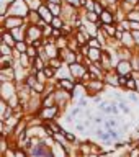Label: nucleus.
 I'll use <instances>...</instances> for the list:
<instances>
[{
    "label": "nucleus",
    "instance_id": "nucleus-27",
    "mask_svg": "<svg viewBox=\"0 0 139 157\" xmlns=\"http://www.w3.org/2000/svg\"><path fill=\"white\" fill-rule=\"evenodd\" d=\"M136 93H137V92H133V90H129V92H128V97H129V100H131V101L139 103V98H137Z\"/></svg>",
    "mask_w": 139,
    "mask_h": 157
},
{
    "label": "nucleus",
    "instance_id": "nucleus-35",
    "mask_svg": "<svg viewBox=\"0 0 139 157\" xmlns=\"http://www.w3.org/2000/svg\"><path fill=\"white\" fill-rule=\"evenodd\" d=\"M74 118H75V116H72V115H69V116L66 118V123H74Z\"/></svg>",
    "mask_w": 139,
    "mask_h": 157
},
{
    "label": "nucleus",
    "instance_id": "nucleus-7",
    "mask_svg": "<svg viewBox=\"0 0 139 157\" xmlns=\"http://www.w3.org/2000/svg\"><path fill=\"white\" fill-rule=\"evenodd\" d=\"M17 82L15 80H7V82H0V93H2V98L8 100L13 93H17Z\"/></svg>",
    "mask_w": 139,
    "mask_h": 157
},
{
    "label": "nucleus",
    "instance_id": "nucleus-19",
    "mask_svg": "<svg viewBox=\"0 0 139 157\" xmlns=\"http://www.w3.org/2000/svg\"><path fill=\"white\" fill-rule=\"evenodd\" d=\"M51 25H52V28H59V29H61L64 25H66V20H64L62 17H54Z\"/></svg>",
    "mask_w": 139,
    "mask_h": 157
},
{
    "label": "nucleus",
    "instance_id": "nucleus-28",
    "mask_svg": "<svg viewBox=\"0 0 139 157\" xmlns=\"http://www.w3.org/2000/svg\"><path fill=\"white\" fill-rule=\"evenodd\" d=\"M79 113H82V106H80V105L74 106V108H72V111H71V115H72V116H77Z\"/></svg>",
    "mask_w": 139,
    "mask_h": 157
},
{
    "label": "nucleus",
    "instance_id": "nucleus-23",
    "mask_svg": "<svg viewBox=\"0 0 139 157\" xmlns=\"http://www.w3.org/2000/svg\"><path fill=\"white\" fill-rule=\"evenodd\" d=\"M62 132L66 134V139L71 142V144H74V142H77V136L74 134V132H71V131H66V129H62Z\"/></svg>",
    "mask_w": 139,
    "mask_h": 157
},
{
    "label": "nucleus",
    "instance_id": "nucleus-32",
    "mask_svg": "<svg viewBox=\"0 0 139 157\" xmlns=\"http://www.w3.org/2000/svg\"><path fill=\"white\" fill-rule=\"evenodd\" d=\"M85 128H87V126H85V123H83V124H75V129H77V131H80V132L85 131Z\"/></svg>",
    "mask_w": 139,
    "mask_h": 157
},
{
    "label": "nucleus",
    "instance_id": "nucleus-17",
    "mask_svg": "<svg viewBox=\"0 0 139 157\" xmlns=\"http://www.w3.org/2000/svg\"><path fill=\"white\" fill-rule=\"evenodd\" d=\"M46 5H48V8L51 10V13L54 15V17H61V15H62V5H59V3H49V2H46Z\"/></svg>",
    "mask_w": 139,
    "mask_h": 157
},
{
    "label": "nucleus",
    "instance_id": "nucleus-25",
    "mask_svg": "<svg viewBox=\"0 0 139 157\" xmlns=\"http://www.w3.org/2000/svg\"><path fill=\"white\" fill-rule=\"evenodd\" d=\"M64 3L74 5V7H77V8H82L83 7V0H64Z\"/></svg>",
    "mask_w": 139,
    "mask_h": 157
},
{
    "label": "nucleus",
    "instance_id": "nucleus-20",
    "mask_svg": "<svg viewBox=\"0 0 139 157\" xmlns=\"http://www.w3.org/2000/svg\"><path fill=\"white\" fill-rule=\"evenodd\" d=\"M0 54L2 56H10V54H13V48H10L5 43H0Z\"/></svg>",
    "mask_w": 139,
    "mask_h": 157
},
{
    "label": "nucleus",
    "instance_id": "nucleus-22",
    "mask_svg": "<svg viewBox=\"0 0 139 157\" xmlns=\"http://www.w3.org/2000/svg\"><path fill=\"white\" fill-rule=\"evenodd\" d=\"M95 3H97V0H85V2H83V7H82V10H85V12L95 10Z\"/></svg>",
    "mask_w": 139,
    "mask_h": 157
},
{
    "label": "nucleus",
    "instance_id": "nucleus-37",
    "mask_svg": "<svg viewBox=\"0 0 139 157\" xmlns=\"http://www.w3.org/2000/svg\"><path fill=\"white\" fill-rule=\"evenodd\" d=\"M137 144H139V141H137Z\"/></svg>",
    "mask_w": 139,
    "mask_h": 157
},
{
    "label": "nucleus",
    "instance_id": "nucleus-2",
    "mask_svg": "<svg viewBox=\"0 0 139 157\" xmlns=\"http://www.w3.org/2000/svg\"><path fill=\"white\" fill-rule=\"evenodd\" d=\"M83 85H85V90H87L85 95L88 98H93L95 95H98V93H103L108 87L103 78H90V80L87 83H83Z\"/></svg>",
    "mask_w": 139,
    "mask_h": 157
},
{
    "label": "nucleus",
    "instance_id": "nucleus-9",
    "mask_svg": "<svg viewBox=\"0 0 139 157\" xmlns=\"http://www.w3.org/2000/svg\"><path fill=\"white\" fill-rule=\"evenodd\" d=\"M103 80H105V83L108 87H120V82H118V74L115 72V69L113 71H108L103 74Z\"/></svg>",
    "mask_w": 139,
    "mask_h": 157
},
{
    "label": "nucleus",
    "instance_id": "nucleus-16",
    "mask_svg": "<svg viewBox=\"0 0 139 157\" xmlns=\"http://www.w3.org/2000/svg\"><path fill=\"white\" fill-rule=\"evenodd\" d=\"M102 28L105 29V33H106L110 38H115V36H116V31H118V25H116V23H108V25H103Z\"/></svg>",
    "mask_w": 139,
    "mask_h": 157
},
{
    "label": "nucleus",
    "instance_id": "nucleus-18",
    "mask_svg": "<svg viewBox=\"0 0 139 157\" xmlns=\"http://www.w3.org/2000/svg\"><path fill=\"white\" fill-rule=\"evenodd\" d=\"M28 46H29V44L25 41V39H20V41H17V44H15V48H13V49H17L18 52H26Z\"/></svg>",
    "mask_w": 139,
    "mask_h": 157
},
{
    "label": "nucleus",
    "instance_id": "nucleus-6",
    "mask_svg": "<svg viewBox=\"0 0 139 157\" xmlns=\"http://www.w3.org/2000/svg\"><path fill=\"white\" fill-rule=\"evenodd\" d=\"M43 38V28H39L38 25H29L28 23V28H26V36H25V41L28 44H33L34 41Z\"/></svg>",
    "mask_w": 139,
    "mask_h": 157
},
{
    "label": "nucleus",
    "instance_id": "nucleus-11",
    "mask_svg": "<svg viewBox=\"0 0 139 157\" xmlns=\"http://www.w3.org/2000/svg\"><path fill=\"white\" fill-rule=\"evenodd\" d=\"M102 51H103V48H93V46H88V54H87V57L92 64L93 62H97V61H100L102 59Z\"/></svg>",
    "mask_w": 139,
    "mask_h": 157
},
{
    "label": "nucleus",
    "instance_id": "nucleus-26",
    "mask_svg": "<svg viewBox=\"0 0 139 157\" xmlns=\"http://www.w3.org/2000/svg\"><path fill=\"white\" fill-rule=\"evenodd\" d=\"M88 46H93V48H103V46H102V43L98 41L97 38H90V39H88Z\"/></svg>",
    "mask_w": 139,
    "mask_h": 157
},
{
    "label": "nucleus",
    "instance_id": "nucleus-24",
    "mask_svg": "<svg viewBox=\"0 0 139 157\" xmlns=\"http://www.w3.org/2000/svg\"><path fill=\"white\" fill-rule=\"evenodd\" d=\"M103 128H105V129L118 128V123H116V120H105V123H103Z\"/></svg>",
    "mask_w": 139,
    "mask_h": 157
},
{
    "label": "nucleus",
    "instance_id": "nucleus-36",
    "mask_svg": "<svg viewBox=\"0 0 139 157\" xmlns=\"http://www.w3.org/2000/svg\"><path fill=\"white\" fill-rule=\"evenodd\" d=\"M136 8H139V2H137V5H136Z\"/></svg>",
    "mask_w": 139,
    "mask_h": 157
},
{
    "label": "nucleus",
    "instance_id": "nucleus-3",
    "mask_svg": "<svg viewBox=\"0 0 139 157\" xmlns=\"http://www.w3.org/2000/svg\"><path fill=\"white\" fill-rule=\"evenodd\" d=\"M36 115L41 118L43 121L48 120H57L59 115H61V106L59 105H51V106H41L38 110Z\"/></svg>",
    "mask_w": 139,
    "mask_h": 157
},
{
    "label": "nucleus",
    "instance_id": "nucleus-34",
    "mask_svg": "<svg viewBox=\"0 0 139 157\" xmlns=\"http://www.w3.org/2000/svg\"><path fill=\"white\" fill-rule=\"evenodd\" d=\"M46 2H49V3H59V5H62V3H64V0H46Z\"/></svg>",
    "mask_w": 139,
    "mask_h": 157
},
{
    "label": "nucleus",
    "instance_id": "nucleus-12",
    "mask_svg": "<svg viewBox=\"0 0 139 157\" xmlns=\"http://www.w3.org/2000/svg\"><path fill=\"white\" fill-rule=\"evenodd\" d=\"M2 43L8 44L10 48H15V44H17V38L12 34V31H8V29H3L2 31Z\"/></svg>",
    "mask_w": 139,
    "mask_h": 157
},
{
    "label": "nucleus",
    "instance_id": "nucleus-38",
    "mask_svg": "<svg viewBox=\"0 0 139 157\" xmlns=\"http://www.w3.org/2000/svg\"><path fill=\"white\" fill-rule=\"evenodd\" d=\"M137 105H139V103H137Z\"/></svg>",
    "mask_w": 139,
    "mask_h": 157
},
{
    "label": "nucleus",
    "instance_id": "nucleus-21",
    "mask_svg": "<svg viewBox=\"0 0 139 157\" xmlns=\"http://www.w3.org/2000/svg\"><path fill=\"white\" fill-rule=\"evenodd\" d=\"M26 54H28V56L33 59V57H36L38 54H39V49H38L36 46H34V44H29L28 49H26Z\"/></svg>",
    "mask_w": 139,
    "mask_h": 157
},
{
    "label": "nucleus",
    "instance_id": "nucleus-5",
    "mask_svg": "<svg viewBox=\"0 0 139 157\" xmlns=\"http://www.w3.org/2000/svg\"><path fill=\"white\" fill-rule=\"evenodd\" d=\"M0 23H2V31H3V29H13V28L21 26V25L26 23V20L21 18V17H17V15H8V17H5V20Z\"/></svg>",
    "mask_w": 139,
    "mask_h": 157
},
{
    "label": "nucleus",
    "instance_id": "nucleus-13",
    "mask_svg": "<svg viewBox=\"0 0 139 157\" xmlns=\"http://www.w3.org/2000/svg\"><path fill=\"white\" fill-rule=\"evenodd\" d=\"M100 20L103 21V25H108V23H116V20H115V13L110 12L108 8L103 10V13L100 15Z\"/></svg>",
    "mask_w": 139,
    "mask_h": 157
},
{
    "label": "nucleus",
    "instance_id": "nucleus-29",
    "mask_svg": "<svg viewBox=\"0 0 139 157\" xmlns=\"http://www.w3.org/2000/svg\"><path fill=\"white\" fill-rule=\"evenodd\" d=\"M87 103H88V97L85 95L83 98H80V100L77 101V105H80V106H87Z\"/></svg>",
    "mask_w": 139,
    "mask_h": 157
},
{
    "label": "nucleus",
    "instance_id": "nucleus-10",
    "mask_svg": "<svg viewBox=\"0 0 139 157\" xmlns=\"http://www.w3.org/2000/svg\"><path fill=\"white\" fill-rule=\"evenodd\" d=\"M121 46L129 48V49H134V51L137 49L136 41H134V36H133L131 31H125V34H123V38H121Z\"/></svg>",
    "mask_w": 139,
    "mask_h": 157
},
{
    "label": "nucleus",
    "instance_id": "nucleus-4",
    "mask_svg": "<svg viewBox=\"0 0 139 157\" xmlns=\"http://www.w3.org/2000/svg\"><path fill=\"white\" fill-rule=\"evenodd\" d=\"M69 71H71V75L75 78V82H79L80 77L88 71V66L83 61H75V62L69 64Z\"/></svg>",
    "mask_w": 139,
    "mask_h": 157
},
{
    "label": "nucleus",
    "instance_id": "nucleus-31",
    "mask_svg": "<svg viewBox=\"0 0 139 157\" xmlns=\"http://www.w3.org/2000/svg\"><path fill=\"white\" fill-rule=\"evenodd\" d=\"M93 121H95V123H97V124H102V123H105V120H103V116H100V115H98V116H95V118H93Z\"/></svg>",
    "mask_w": 139,
    "mask_h": 157
},
{
    "label": "nucleus",
    "instance_id": "nucleus-33",
    "mask_svg": "<svg viewBox=\"0 0 139 157\" xmlns=\"http://www.w3.org/2000/svg\"><path fill=\"white\" fill-rule=\"evenodd\" d=\"M92 100L95 101V103H100V101H102V93H98V95H95V97L92 98Z\"/></svg>",
    "mask_w": 139,
    "mask_h": 157
},
{
    "label": "nucleus",
    "instance_id": "nucleus-14",
    "mask_svg": "<svg viewBox=\"0 0 139 157\" xmlns=\"http://www.w3.org/2000/svg\"><path fill=\"white\" fill-rule=\"evenodd\" d=\"M43 74L46 75L48 80H51V78H57V69L49 66V64H46V67L43 69Z\"/></svg>",
    "mask_w": 139,
    "mask_h": 157
},
{
    "label": "nucleus",
    "instance_id": "nucleus-15",
    "mask_svg": "<svg viewBox=\"0 0 139 157\" xmlns=\"http://www.w3.org/2000/svg\"><path fill=\"white\" fill-rule=\"evenodd\" d=\"M31 67L33 69H36L38 72H41L44 67H46V61L41 57V56H36V57H33V62H31Z\"/></svg>",
    "mask_w": 139,
    "mask_h": 157
},
{
    "label": "nucleus",
    "instance_id": "nucleus-30",
    "mask_svg": "<svg viewBox=\"0 0 139 157\" xmlns=\"http://www.w3.org/2000/svg\"><path fill=\"white\" fill-rule=\"evenodd\" d=\"M131 31H139V21H131Z\"/></svg>",
    "mask_w": 139,
    "mask_h": 157
},
{
    "label": "nucleus",
    "instance_id": "nucleus-8",
    "mask_svg": "<svg viewBox=\"0 0 139 157\" xmlns=\"http://www.w3.org/2000/svg\"><path fill=\"white\" fill-rule=\"evenodd\" d=\"M115 72L118 75H131L133 74V64L131 59H120L115 66Z\"/></svg>",
    "mask_w": 139,
    "mask_h": 157
},
{
    "label": "nucleus",
    "instance_id": "nucleus-1",
    "mask_svg": "<svg viewBox=\"0 0 139 157\" xmlns=\"http://www.w3.org/2000/svg\"><path fill=\"white\" fill-rule=\"evenodd\" d=\"M29 5H28V0H13L12 5L8 7L7 13L3 15V17H8V15H17V17H21L26 20L28 13H29Z\"/></svg>",
    "mask_w": 139,
    "mask_h": 157
}]
</instances>
